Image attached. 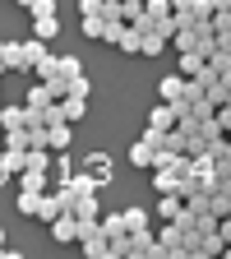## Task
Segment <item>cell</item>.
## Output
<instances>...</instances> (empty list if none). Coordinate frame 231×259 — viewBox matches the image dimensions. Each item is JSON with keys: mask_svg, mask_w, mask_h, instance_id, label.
<instances>
[{"mask_svg": "<svg viewBox=\"0 0 231 259\" xmlns=\"http://www.w3.org/2000/svg\"><path fill=\"white\" fill-rule=\"evenodd\" d=\"M0 74H5V65H0Z\"/></svg>", "mask_w": 231, "mask_h": 259, "instance_id": "f35d334b", "label": "cell"}, {"mask_svg": "<svg viewBox=\"0 0 231 259\" xmlns=\"http://www.w3.org/2000/svg\"><path fill=\"white\" fill-rule=\"evenodd\" d=\"M0 65H5V37H0Z\"/></svg>", "mask_w": 231, "mask_h": 259, "instance_id": "74e56055", "label": "cell"}, {"mask_svg": "<svg viewBox=\"0 0 231 259\" xmlns=\"http://www.w3.org/2000/svg\"><path fill=\"white\" fill-rule=\"evenodd\" d=\"M65 97H83V102H88V79L83 74H70V79H65Z\"/></svg>", "mask_w": 231, "mask_h": 259, "instance_id": "603a6c76", "label": "cell"}, {"mask_svg": "<svg viewBox=\"0 0 231 259\" xmlns=\"http://www.w3.org/2000/svg\"><path fill=\"white\" fill-rule=\"evenodd\" d=\"M148 125H153V130H171V125H176V107H171V102H157V107L148 111Z\"/></svg>", "mask_w": 231, "mask_h": 259, "instance_id": "277c9868", "label": "cell"}, {"mask_svg": "<svg viewBox=\"0 0 231 259\" xmlns=\"http://www.w3.org/2000/svg\"><path fill=\"white\" fill-rule=\"evenodd\" d=\"M79 14H102V0H79Z\"/></svg>", "mask_w": 231, "mask_h": 259, "instance_id": "e575fe53", "label": "cell"}, {"mask_svg": "<svg viewBox=\"0 0 231 259\" xmlns=\"http://www.w3.org/2000/svg\"><path fill=\"white\" fill-rule=\"evenodd\" d=\"M51 236H56L60 245H70V241H79V218H74L70 208H60V213L51 218Z\"/></svg>", "mask_w": 231, "mask_h": 259, "instance_id": "6da1fadb", "label": "cell"}, {"mask_svg": "<svg viewBox=\"0 0 231 259\" xmlns=\"http://www.w3.org/2000/svg\"><path fill=\"white\" fill-rule=\"evenodd\" d=\"M190 14H194V19H213V0H194Z\"/></svg>", "mask_w": 231, "mask_h": 259, "instance_id": "836d02e7", "label": "cell"}, {"mask_svg": "<svg viewBox=\"0 0 231 259\" xmlns=\"http://www.w3.org/2000/svg\"><path fill=\"white\" fill-rule=\"evenodd\" d=\"M88 171H93V176H97V181H102V185H107V181H111V171H116V167H111V157H107V153H102V148H97V153H88Z\"/></svg>", "mask_w": 231, "mask_h": 259, "instance_id": "8992f818", "label": "cell"}, {"mask_svg": "<svg viewBox=\"0 0 231 259\" xmlns=\"http://www.w3.org/2000/svg\"><path fill=\"white\" fill-rule=\"evenodd\" d=\"M5 176H10V167H5V153H0V185H5Z\"/></svg>", "mask_w": 231, "mask_h": 259, "instance_id": "d590c367", "label": "cell"}, {"mask_svg": "<svg viewBox=\"0 0 231 259\" xmlns=\"http://www.w3.org/2000/svg\"><path fill=\"white\" fill-rule=\"evenodd\" d=\"M139 227H148V213L144 208H125V232H139Z\"/></svg>", "mask_w": 231, "mask_h": 259, "instance_id": "f1b7e54d", "label": "cell"}, {"mask_svg": "<svg viewBox=\"0 0 231 259\" xmlns=\"http://www.w3.org/2000/svg\"><path fill=\"white\" fill-rule=\"evenodd\" d=\"M37 199H42L37 190H19V213H23V218H32V213H37Z\"/></svg>", "mask_w": 231, "mask_h": 259, "instance_id": "484cf974", "label": "cell"}, {"mask_svg": "<svg viewBox=\"0 0 231 259\" xmlns=\"http://www.w3.org/2000/svg\"><path fill=\"white\" fill-rule=\"evenodd\" d=\"M83 37H102V14H83Z\"/></svg>", "mask_w": 231, "mask_h": 259, "instance_id": "4dcf8cb0", "label": "cell"}, {"mask_svg": "<svg viewBox=\"0 0 231 259\" xmlns=\"http://www.w3.org/2000/svg\"><path fill=\"white\" fill-rule=\"evenodd\" d=\"M28 125V107H0V130H23Z\"/></svg>", "mask_w": 231, "mask_h": 259, "instance_id": "ba28073f", "label": "cell"}, {"mask_svg": "<svg viewBox=\"0 0 231 259\" xmlns=\"http://www.w3.org/2000/svg\"><path fill=\"white\" fill-rule=\"evenodd\" d=\"M120 37H125V19H107V14H102V37H97V42H111V47H116Z\"/></svg>", "mask_w": 231, "mask_h": 259, "instance_id": "7c38bea8", "label": "cell"}, {"mask_svg": "<svg viewBox=\"0 0 231 259\" xmlns=\"http://www.w3.org/2000/svg\"><path fill=\"white\" fill-rule=\"evenodd\" d=\"M148 245H153V232H148V227L129 232V259H144V254H148Z\"/></svg>", "mask_w": 231, "mask_h": 259, "instance_id": "8fae6325", "label": "cell"}, {"mask_svg": "<svg viewBox=\"0 0 231 259\" xmlns=\"http://www.w3.org/2000/svg\"><path fill=\"white\" fill-rule=\"evenodd\" d=\"M180 88H185V74H162V83H157L162 102H176V97H180Z\"/></svg>", "mask_w": 231, "mask_h": 259, "instance_id": "30bf717a", "label": "cell"}, {"mask_svg": "<svg viewBox=\"0 0 231 259\" xmlns=\"http://www.w3.org/2000/svg\"><path fill=\"white\" fill-rule=\"evenodd\" d=\"M204 97H208V102H213V111H217V107L226 102V97H231V93H226V83H222V79H213V83L204 88Z\"/></svg>", "mask_w": 231, "mask_h": 259, "instance_id": "d4e9b609", "label": "cell"}, {"mask_svg": "<svg viewBox=\"0 0 231 259\" xmlns=\"http://www.w3.org/2000/svg\"><path fill=\"white\" fill-rule=\"evenodd\" d=\"M28 148H47V125H42V120L28 125Z\"/></svg>", "mask_w": 231, "mask_h": 259, "instance_id": "83f0119b", "label": "cell"}, {"mask_svg": "<svg viewBox=\"0 0 231 259\" xmlns=\"http://www.w3.org/2000/svg\"><path fill=\"white\" fill-rule=\"evenodd\" d=\"M5 70H28V56H23V42H5Z\"/></svg>", "mask_w": 231, "mask_h": 259, "instance_id": "5bb4252c", "label": "cell"}, {"mask_svg": "<svg viewBox=\"0 0 231 259\" xmlns=\"http://www.w3.org/2000/svg\"><path fill=\"white\" fill-rule=\"evenodd\" d=\"M51 102H56V97H51V88H47V83L37 79V83L28 88V102H23V107H28V111H47Z\"/></svg>", "mask_w": 231, "mask_h": 259, "instance_id": "3957f363", "label": "cell"}, {"mask_svg": "<svg viewBox=\"0 0 231 259\" xmlns=\"http://www.w3.org/2000/svg\"><path fill=\"white\" fill-rule=\"evenodd\" d=\"M83 70V65H79V56H56V74H65V79H70V74H79Z\"/></svg>", "mask_w": 231, "mask_h": 259, "instance_id": "4316f807", "label": "cell"}, {"mask_svg": "<svg viewBox=\"0 0 231 259\" xmlns=\"http://www.w3.org/2000/svg\"><path fill=\"white\" fill-rule=\"evenodd\" d=\"M51 167H56V181H65V176L74 171V167H70V153H65V148L56 153V162H51Z\"/></svg>", "mask_w": 231, "mask_h": 259, "instance_id": "1f68e13d", "label": "cell"}, {"mask_svg": "<svg viewBox=\"0 0 231 259\" xmlns=\"http://www.w3.org/2000/svg\"><path fill=\"white\" fill-rule=\"evenodd\" d=\"M167 51V37L157 28H139V56H162Z\"/></svg>", "mask_w": 231, "mask_h": 259, "instance_id": "7a4b0ae2", "label": "cell"}, {"mask_svg": "<svg viewBox=\"0 0 231 259\" xmlns=\"http://www.w3.org/2000/svg\"><path fill=\"white\" fill-rule=\"evenodd\" d=\"M5 153V167H10V176L14 171H23V162H28V148H0Z\"/></svg>", "mask_w": 231, "mask_h": 259, "instance_id": "cb8c5ba5", "label": "cell"}, {"mask_svg": "<svg viewBox=\"0 0 231 259\" xmlns=\"http://www.w3.org/2000/svg\"><path fill=\"white\" fill-rule=\"evenodd\" d=\"M23 167H32V171H47L51 167V148H28V162Z\"/></svg>", "mask_w": 231, "mask_h": 259, "instance_id": "ffe728a7", "label": "cell"}, {"mask_svg": "<svg viewBox=\"0 0 231 259\" xmlns=\"http://www.w3.org/2000/svg\"><path fill=\"white\" fill-rule=\"evenodd\" d=\"M32 74H37L42 83H47V79H56V56H51V51H42L37 60H32Z\"/></svg>", "mask_w": 231, "mask_h": 259, "instance_id": "e0dca14e", "label": "cell"}, {"mask_svg": "<svg viewBox=\"0 0 231 259\" xmlns=\"http://www.w3.org/2000/svg\"><path fill=\"white\" fill-rule=\"evenodd\" d=\"M153 171H157V176H153V190H157V194H176V171H171V167H153Z\"/></svg>", "mask_w": 231, "mask_h": 259, "instance_id": "4fadbf2b", "label": "cell"}, {"mask_svg": "<svg viewBox=\"0 0 231 259\" xmlns=\"http://www.w3.org/2000/svg\"><path fill=\"white\" fill-rule=\"evenodd\" d=\"M129 162H134V167H153V148H148L144 139H134V148H129Z\"/></svg>", "mask_w": 231, "mask_h": 259, "instance_id": "7402d4cb", "label": "cell"}, {"mask_svg": "<svg viewBox=\"0 0 231 259\" xmlns=\"http://www.w3.org/2000/svg\"><path fill=\"white\" fill-rule=\"evenodd\" d=\"M144 14H148V19H162V14H171V0H144Z\"/></svg>", "mask_w": 231, "mask_h": 259, "instance_id": "f546056e", "label": "cell"}, {"mask_svg": "<svg viewBox=\"0 0 231 259\" xmlns=\"http://www.w3.org/2000/svg\"><path fill=\"white\" fill-rule=\"evenodd\" d=\"M97 222H102V232H107V241L125 232V213H102V218H97Z\"/></svg>", "mask_w": 231, "mask_h": 259, "instance_id": "d6986e66", "label": "cell"}, {"mask_svg": "<svg viewBox=\"0 0 231 259\" xmlns=\"http://www.w3.org/2000/svg\"><path fill=\"white\" fill-rule=\"evenodd\" d=\"M60 208H65V204H60V194H56V190H42V199H37V213H32V218L51 222V218H56Z\"/></svg>", "mask_w": 231, "mask_h": 259, "instance_id": "5b68a950", "label": "cell"}, {"mask_svg": "<svg viewBox=\"0 0 231 259\" xmlns=\"http://www.w3.org/2000/svg\"><path fill=\"white\" fill-rule=\"evenodd\" d=\"M194 5V0H171V10H190Z\"/></svg>", "mask_w": 231, "mask_h": 259, "instance_id": "8d00e7d4", "label": "cell"}, {"mask_svg": "<svg viewBox=\"0 0 231 259\" xmlns=\"http://www.w3.org/2000/svg\"><path fill=\"white\" fill-rule=\"evenodd\" d=\"M56 32H60V19H56V14H42V19H32V37H37V42H51Z\"/></svg>", "mask_w": 231, "mask_h": 259, "instance_id": "52a82bcc", "label": "cell"}, {"mask_svg": "<svg viewBox=\"0 0 231 259\" xmlns=\"http://www.w3.org/2000/svg\"><path fill=\"white\" fill-rule=\"evenodd\" d=\"M171 37H176V51H194V47H199V32H194V28H176Z\"/></svg>", "mask_w": 231, "mask_h": 259, "instance_id": "44dd1931", "label": "cell"}, {"mask_svg": "<svg viewBox=\"0 0 231 259\" xmlns=\"http://www.w3.org/2000/svg\"><path fill=\"white\" fill-rule=\"evenodd\" d=\"M180 208H185V199H180V194H162V199H157V218H162V222H167V218H176Z\"/></svg>", "mask_w": 231, "mask_h": 259, "instance_id": "2e32d148", "label": "cell"}, {"mask_svg": "<svg viewBox=\"0 0 231 259\" xmlns=\"http://www.w3.org/2000/svg\"><path fill=\"white\" fill-rule=\"evenodd\" d=\"M199 70H204V56H199V51H180V74H185V79H194Z\"/></svg>", "mask_w": 231, "mask_h": 259, "instance_id": "ac0fdd59", "label": "cell"}, {"mask_svg": "<svg viewBox=\"0 0 231 259\" xmlns=\"http://www.w3.org/2000/svg\"><path fill=\"white\" fill-rule=\"evenodd\" d=\"M56 102H60V111H65V120H83L88 116V102H83V97H56Z\"/></svg>", "mask_w": 231, "mask_h": 259, "instance_id": "9c48e42d", "label": "cell"}, {"mask_svg": "<svg viewBox=\"0 0 231 259\" xmlns=\"http://www.w3.org/2000/svg\"><path fill=\"white\" fill-rule=\"evenodd\" d=\"M28 14H32V19H42V14H56V0H32V5H28Z\"/></svg>", "mask_w": 231, "mask_h": 259, "instance_id": "d6a6232c", "label": "cell"}, {"mask_svg": "<svg viewBox=\"0 0 231 259\" xmlns=\"http://www.w3.org/2000/svg\"><path fill=\"white\" fill-rule=\"evenodd\" d=\"M47 148H70V125H47Z\"/></svg>", "mask_w": 231, "mask_h": 259, "instance_id": "9a60e30c", "label": "cell"}]
</instances>
